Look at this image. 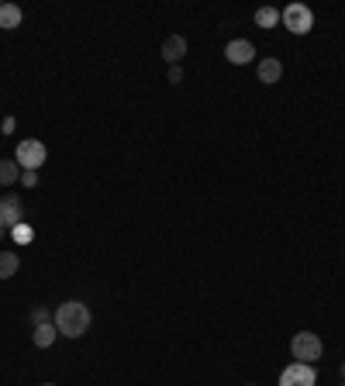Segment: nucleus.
<instances>
[{"instance_id": "10", "label": "nucleus", "mask_w": 345, "mask_h": 386, "mask_svg": "<svg viewBox=\"0 0 345 386\" xmlns=\"http://www.w3.org/2000/svg\"><path fill=\"white\" fill-rule=\"evenodd\" d=\"M21 18H25V14H21L18 4H0V28H4V31H14V28L21 25Z\"/></svg>"}, {"instance_id": "13", "label": "nucleus", "mask_w": 345, "mask_h": 386, "mask_svg": "<svg viewBox=\"0 0 345 386\" xmlns=\"http://www.w3.org/2000/svg\"><path fill=\"white\" fill-rule=\"evenodd\" d=\"M21 269V259H18V252H0V280H11L14 273Z\"/></svg>"}, {"instance_id": "19", "label": "nucleus", "mask_w": 345, "mask_h": 386, "mask_svg": "<svg viewBox=\"0 0 345 386\" xmlns=\"http://www.w3.org/2000/svg\"><path fill=\"white\" fill-rule=\"evenodd\" d=\"M14 128H18V121H14V118H7V121H4V135H11Z\"/></svg>"}, {"instance_id": "11", "label": "nucleus", "mask_w": 345, "mask_h": 386, "mask_svg": "<svg viewBox=\"0 0 345 386\" xmlns=\"http://www.w3.org/2000/svg\"><path fill=\"white\" fill-rule=\"evenodd\" d=\"M55 338H59V331H55L52 321H49V324H38V328L31 331V341H35V348H52Z\"/></svg>"}, {"instance_id": "8", "label": "nucleus", "mask_w": 345, "mask_h": 386, "mask_svg": "<svg viewBox=\"0 0 345 386\" xmlns=\"http://www.w3.org/2000/svg\"><path fill=\"white\" fill-rule=\"evenodd\" d=\"M183 55H186V38L183 35H169V38L162 42V59H166L169 66H180Z\"/></svg>"}, {"instance_id": "20", "label": "nucleus", "mask_w": 345, "mask_h": 386, "mask_svg": "<svg viewBox=\"0 0 345 386\" xmlns=\"http://www.w3.org/2000/svg\"><path fill=\"white\" fill-rule=\"evenodd\" d=\"M4 234H11V228H7V225H4V217H0V238H4Z\"/></svg>"}, {"instance_id": "18", "label": "nucleus", "mask_w": 345, "mask_h": 386, "mask_svg": "<svg viewBox=\"0 0 345 386\" xmlns=\"http://www.w3.org/2000/svg\"><path fill=\"white\" fill-rule=\"evenodd\" d=\"M21 186L35 190V186H38V173H21Z\"/></svg>"}, {"instance_id": "6", "label": "nucleus", "mask_w": 345, "mask_h": 386, "mask_svg": "<svg viewBox=\"0 0 345 386\" xmlns=\"http://www.w3.org/2000/svg\"><path fill=\"white\" fill-rule=\"evenodd\" d=\"M0 217H4L7 228H18L25 221V200L18 193H4L0 197Z\"/></svg>"}, {"instance_id": "21", "label": "nucleus", "mask_w": 345, "mask_h": 386, "mask_svg": "<svg viewBox=\"0 0 345 386\" xmlns=\"http://www.w3.org/2000/svg\"><path fill=\"white\" fill-rule=\"evenodd\" d=\"M342 380H345V362H342Z\"/></svg>"}, {"instance_id": "12", "label": "nucleus", "mask_w": 345, "mask_h": 386, "mask_svg": "<svg viewBox=\"0 0 345 386\" xmlns=\"http://www.w3.org/2000/svg\"><path fill=\"white\" fill-rule=\"evenodd\" d=\"M21 183V166L14 159H0V186H14Z\"/></svg>"}, {"instance_id": "7", "label": "nucleus", "mask_w": 345, "mask_h": 386, "mask_svg": "<svg viewBox=\"0 0 345 386\" xmlns=\"http://www.w3.org/2000/svg\"><path fill=\"white\" fill-rule=\"evenodd\" d=\"M225 59H228L232 66H249V62L256 59V45H252L249 38H232V42L225 45Z\"/></svg>"}, {"instance_id": "15", "label": "nucleus", "mask_w": 345, "mask_h": 386, "mask_svg": "<svg viewBox=\"0 0 345 386\" xmlns=\"http://www.w3.org/2000/svg\"><path fill=\"white\" fill-rule=\"evenodd\" d=\"M52 317H55V314L49 307H35V310H31V324H35V328H38V324H49Z\"/></svg>"}, {"instance_id": "5", "label": "nucleus", "mask_w": 345, "mask_h": 386, "mask_svg": "<svg viewBox=\"0 0 345 386\" xmlns=\"http://www.w3.org/2000/svg\"><path fill=\"white\" fill-rule=\"evenodd\" d=\"M315 383H318V373L307 362H290L280 373V386H315Z\"/></svg>"}, {"instance_id": "3", "label": "nucleus", "mask_w": 345, "mask_h": 386, "mask_svg": "<svg viewBox=\"0 0 345 386\" xmlns=\"http://www.w3.org/2000/svg\"><path fill=\"white\" fill-rule=\"evenodd\" d=\"M280 21H283V28H287L290 35H307V31L315 28V11H311L307 4H287V7L280 11Z\"/></svg>"}, {"instance_id": "16", "label": "nucleus", "mask_w": 345, "mask_h": 386, "mask_svg": "<svg viewBox=\"0 0 345 386\" xmlns=\"http://www.w3.org/2000/svg\"><path fill=\"white\" fill-rule=\"evenodd\" d=\"M11 234H14V242H21V245L31 242V228H28V221H21L18 228H11Z\"/></svg>"}, {"instance_id": "22", "label": "nucleus", "mask_w": 345, "mask_h": 386, "mask_svg": "<svg viewBox=\"0 0 345 386\" xmlns=\"http://www.w3.org/2000/svg\"><path fill=\"white\" fill-rule=\"evenodd\" d=\"M42 386H55V383H42Z\"/></svg>"}, {"instance_id": "4", "label": "nucleus", "mask_w": 345, "mask_h": 386, "mask_svg": "<svg viewBox=\"0 0 345 386\" xmlns=\"http://www.w3.org/2000/svg\"><path fill=\"white\" fill-rule=\"evenodd\" d=\"M45 159H49V149L38 138H25L14 152V162L21 166V173H38V166H45Z\"/></svg>"}, {"instance_id": "23", "label": "nucleus", "mask_w": 345, "mask_h": 386, "mask_svg": "<svg viewBox=\"0 0 345 386\" xmlns=\"http://www.w3.org/2000/svg\"><path fill=\"white\" fill-rule=\"evenodd\" d=\"M249 386H256V383H249Z\"/></svg>"}, {"instance_id": "2", "label": "nucleus", "mask_w": 345, "mask_h": 386, "mask_svg": "<svg viewBox=\"0 0 345 386\" xmlns=\"http://www.w3.org/2000/svg\"><path fill=\"white\" fill-rule=\"evenodd\" d=\"M290 356L293 362H307V365H315V362L324 356V341H321L315 331H297L290 341Z\"/></svg>"}, {"instance_id": "14", "label": "nucleus", "mask_w": 345, "mask_h": 386, "mask_svg": "<svg viewBox=\"0 0 345 386\" xmlns=\"http://www.w3.org/2000/svg\"><path fill=\"white\" fill-rule=\"evenodd\" d=\"M256 25L259 28H276L280 25V11H276V7H259V11H256Z\"/></svg>"}, {"instance_id": "9", "label": "nucleus", "mask_w": 345, "mask_h": 386, "mask_svg": "<svg viewBox=\"0 0 345 386\" xmlns=\"http://www.w3.org/2000/svg\"><path fill=\"white\" fill-rule=\"evenodd\" d=\"M256 73H259V83L273 86V83H280V76H283V62L280 59H259Z\"/></svg>"}, {"instance_id": "1", "label": "nucleus", "mask_w": 345, "mask_h": 386, "mask_svg": "<svg viewBox=\"0 0 345 386\" xmlns=\"http://www.w3.org/2000/svg\"><path fill=\"white\" fill-rule=\"evenodd\" d=\"M90 307L83 304V300H66V304H59V310H55V317H52V324H55V331L59 335H66V338H80L90 331Z\"/></svg>"}, {"instance_id": "17", "label": "nucleus", "mask_w": 345, "mask_h": 386, "mask_svg": "<svg viewBox=\"0 0 345 386\" xmlns=\"http://www.w3.org/2000/svg\"><path fill=\"white\" fill-rule=\"evenodd\" d=\"M166 79H169L173 86H176V83H183V69H180V66H169V73H166Z\"/></svg>"}]
</instances>
